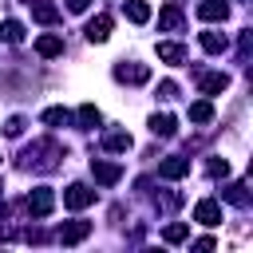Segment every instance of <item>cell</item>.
Masks as SVG:
<instances>
[{"instance_id": "1", "label": "cell", "mask_w": 253, "mask_h": 253, "mask_svg": "<svg viewBox=\"0 0 253 253\" xmlns=\"http://www.w3.org/2000/svg\"><path fill=\"white\" fill-rule=\"evenodd\" d=\"M55 158H63V150H59L55 142H32V146L20 154V162H24L28 170H51Z\"/></svg>"}, {"instance_id": "2", "label": "cell", "mask_w": 253, "mask_h": 253, "mask_svg": "<svg viewBox=\"0 0 253 253\" xmlns=\"http://www.w3.org/2000/svg\"><path fill=\"white\" fill-rule=\"evenodd\" d=\"M24 210H28V213H32L36 221H40V217H47V213L55 210V194H51L47 186H40V190H32V194H28V202H24Z\"/></svg>"}, {"instance_id": "3", "label": "cell", "mask_w": 253, "mask_h": 253, "mask_svg": "<svg viewBox=\"0 0 253 253\" xmlns=\"http://www.w3.org/2000/svg\"><path fill=\"white\" fill-rule=\"evenodd\" d=\"M91 202H95V190L83 186V182H71V186L63 190V206H67V210H87Z\"/></svg>"}, {"instance_id": "4", "label": "cell", "mask_w": 253, "mask_h": 253, "mask_svg": "<svg viewBox=\"0 0 253 253\" xmlns=\"http://www.w3.org/2000/svg\"><path fill=\"white\" fill-rule=\"evenodd\" d=\"M91 174H95V182H99V186H115V182L123 178V166H119V162H103V158H91Z\"/></svg>"}, {"instance_id": "5", "label": "cell", "mask_w": 253, "mask_h": 253, "mask_svg": "<svg viewBox=\"0 0 253 253\" xmlns=\"http://www.w3.org/2000/svg\"><path fill=\"white\" fill-rule=\"evenodd\" d=\"M115 79L119 83H146L150 79V67L146 63H119L115 67Z\"/></svg>"}, {"instance_id": "6", "label": "cell", "mask_w": 253, "mask_h": 253, "mask_svg": "<svg viewBox=\"0 0 253 253\" xmlns=\"http://www.w3.org/2000/svg\"><path fill=\"white\" fill-rule=\"evenodd\" d=\"M190 174V158H178V154H170L162 166H158V178H166V182H178V178H186Z\"/></svg>"}, {"instance_id": "7", "label": "cell", "mask_w": 253, "mask_h": 253, "mask_svg": "<svg viewBox=\"0 0 253 253\" xmlns=\"http://www.w3.org/2000/svg\"><path fill=\"white\" fill-rule=\"evenodd\" d=\"M194 221H202V225H221V206H217L213 198H202V202L194 206Z\"/></svg>"}, {"instance_id": "8", "label": "cell", "mask_w": 253, "mask_h": 253, "mask_svg": "<svg viewBox=\"0 0 253 253\" xmlns=\"http://www.w3.org/2000/svg\"><path fill=\"white\" fill-rule=\"evenodd\" d=\"M83 32H87V40H91V43H107V36H111V16H107V12H99L95 20H87V28H83Z\"/></svg>"}, {"instance_id": "9", "label": "cell", "mask_w": 253, "mask_h": 253, "mask_svg": "<svg viewBox=\"0 0 253 253\" xmlns=\"http://www.w3.org/2000/svg\"><path fill=\"white\" fill-rule=\"evenodd\" d=\"M198 16L210 20V24H213V20H229V4H225V0H202V4H198Z\"/></svg>"}, {"instance_id": "10", "label": "cell", "mask_w": 253, "mask_h": 253, "mask_svg": "<svg viewBox=\"0 0 253 253\" xmlns=\"http://www.w3.org/2000/svg\"><path fill=\"white\" fill-rule=\"evenodd\" d=\"M87 233H91V221H67V225L59 229V241H63V245H79Z\"/></svg>"}, {"instance_id": "11", "label": "cell", "mask_w": 253, "mask_h": 253, "mask_svg": "<svg viewBox=\"0 0 253 253\" xmlns=\"http://www.w3.org/2000/svg\"><path fill=\"white\" fill-rule=\"evenodd\" d=\"M103 150H111V154L130 150V134H126V130H107V134H103Z\"/></svg>"}, {"instance_id": "12", "label": "cell", "mask_w": 253, "mask_h": 253, "mask_svg": "<svg viewBox=\"0 0 253 253\" xmlns=\"http://www.w3.org/2000/svg\"><path fill=\"white\" fill-rule=\"evenodd\" d=\"M182 24H186V16H182V12L174 8V4H166V8L158 12V28H166V32H178Z\"/></svg>"}, {"instance_id": "13", "label": "cell", "mask_w": 253, "mask_h": 253, "mask_svg": "<svg viewBox=\"0 0 253 253\" xmlns=\"http://www.w3.org/2000/svg\"><path fill=\"white\" fill-rule=\"evenodd\" d=\"M36 51H40L43 59H55V55H63V40H59V36H40V40H36Z\"/></svg>"}, {"instance_id": "14", "label": "cell", "mask_w": 253, "mask_h": 253, "mask_svg": "<svg viewBox=\"0 0 253 253\" xmlns=\"http://www.w3.org/2000/svg\"><path fill=\"white\" fill-rule=\"evenodd\" d=\"M174 130H178V123H174L170 115H150V134H154V138H170Z\"/></svg>"}, {"instance_id": "15", "label": "cell", "mask_w": 253, "mask_h": 253, "mask_svg": "<svg viewBox=\"0 0 253 253\" xmlns=\"http://www.w3.org/2000/svg\"><path fill=\"white\" fill-rule=\"evenodd\" d=\"M225 87H229V75H225V71L202 75V91H206V95H217V91H225Z\"/></svg>"}, {"instance_id": "16", "label": "cell", "mask_w": 253, "mask_h": 253, "mask_svg": "<svg viewBox=\"0 0 253 253\" xmlns=\"http://www.w3.org/2000/svg\"><path fill=\"white\" fill-rule=\"evenodd\" d=\"M0 43H24V24L20 20H4L0 24Z\"/></svg>"}, {"instance_id": "17", "label": "cell", "mask_w": 253, "mask_h": 253, "mask_svg": "<svg viewBox=\"0 0 253 253\" xmlns=\"http://www.w3.org/2000/svg\"><path fill=\"white\" fill-rule=\"evenodd\" d=\"M32 16H36L40 24H55V20H59V8L47 4V0H36V4H32Z\"/></svg>"}, {"instance_id": "18", "label": "cell", "mask_w": 253, "mask_h": 253, "mask_svg": "<svg viewBox=\"0 0 253 253\" xmlns=\"http://www.w3.org/2000/svg\"><path fill=\"white\" fill-rule=\"evenodd\" d=\"M202 47H206L210 55H221V51L229 47V40H225L221 32H202Z\"/></svg>"}, {"instance_id": "19", "label": "cell", "mask_w": 253, "mask_h": 253, "mask_svg": "<svg viewBox=\"0 0 253 253\" xmlns=\"http://www.w3.org/2000/svg\"><path fill=\"white\" fill-rule=\"evenodd\" d=\"M75 119H79V126H83V130H95V126H99V119H103V115H99V107H95V103H83V107H79V115H75Z\"/></svg>"}, {"instance_id": "20", "label": "cell", "mask_w": 253, "mask_h": 253, "mask_svg": "<svg viewBox=\"0 0 253 253\" xmlns=\"http://www.w3.org/2000/svg\"><path fill=\"white\" fill-rule=\"evenodd\" d=\"M126 20H130V24H146V20H150V4H146V0H130V4H126Z\"/></svg>"}, {"instance_id": "21", "label": "cell", "mask_w": 253, "mask_h": 253, "mask_svg": "<svg viewBox=\"0 0 253 253\" xmlns=\"http://www.w3.org/2000/svg\"><path fill=\"white\" fill-rule=\"evenodd\" d=\"M158 59L162 63H182L186 59V47L182 43H158Z\"/></svg>"}, {"instance_id": "22", "label": "cell", "mask_w": 253, "mask_h": 253, "mask_svg": "<svg viewBox=\"0 0 253 253\" xmlns=\"http://www.w3.org/2000/svg\"><path fill=\"white\" fill-rule=\"evenodd\" d=\"M210 119H213V103H210V99L190 103V123H210Z\"/></svg>"}, {"instance_id": "23", "label": "cell", "mask_w": 253, "mask_h": 253, "mask_svg": "<svg viewBox=\"0 0 253 253\" xmlns=\"http://www.w3.org/2000/svg\"><path fill=\"white\" fill-rule=\"evenodd\" d=\"M221 198H225L229 206H249V194H245V182H233V186H225V190H221Z\"/></svg>"}, {"instance_id": "24", "label": "cell", "mask_w": 253, "mask_h": 253, "mask_svg": "<svg viewBox=\"0 0 253 253\" xmlns=\"http://www.w3.org/2000/svg\"><path fill=\"white\" fill-rule=\"evenodd\" d=\"M186 237H190V229H186L182 221H174V225H166V229H162V241H166V245H182Z\"/></svg>"}, {"instance_id": "25", "label": "cell", "mask_w": 253, "mask_h": 253, "mask_svg": "<svg viewBox=\"0 0 253 253\" xmlns=\"http://www.w3.org/2000/svg\"><path fill=\"white\" fill-rule=\"evenodd\" d=\"M43 123H47V126H67L71 115H67L63 107H47V111H43Z\"/></svg>"}, {"instance_id": "26", "label": "cell", "mask_w": 253, "mask_h": 253, "mask_svg": "<svg viewBox=\"0 0 253 253\" xmlns=\"http://www.w3.org/2000/svg\"><path fill=\"white\" fill-rule=\"evenodd\" d=\"M4 134H8V138H20V134H24V119H20V115H12V119L4 123Z\"/></svg>"}, {"instance_id": "27", "label": "cell", "mask_w": 253, "mask_h": 253, "mask_svg": "<svg viewBox=\"0 0 253 253\" xmlns=\"http://www.w3.org/2000/svg\"><path fill=\"white\" fill-rule=\"evenodd\" d=\"M174 95H178V83L162 79V83H158V99H174Z\"/></svg>"}, {"instance_id": "28", "label": "cell", "mask_w": 253, "mask_h": 253, "mask_svg": "<svg viewBox=\"0 0 253 253\" xmlns=\"http://www.w3.org/2000/svg\"><path fill=\"white\" fill-rule=\"evenodd\" d=\"M210 174H213V178H225V174H229V162H225V158H213V162H210Z\"/></svg>"}, {"instance_id": "29", "label": "cell", "mask_w": 253, "mask_h": 253, "mask_svg": "<svg viewBox=\"0 0 253 253\" xmlns=\"http://www.w3.org/2000/svg\"><path fill=\"white\" fill-rule=\"evenodd\" d=\"M87 4H91V0H67V8H71V12H87Z\"/></svg>"}, {"instance_id": "30", "label": "cell", "mask_w": 253, "mask_h": 253, "mask_svg": "<svg viewBox=\"0 0 253 253\" xmlns=\"http://www.w3.org/2000/svg\"><path fill=\"white\" fill-rule=\"evenodd\" d=\"M24 4H36V0H24Z\"/></svg>"}]
</instances>
